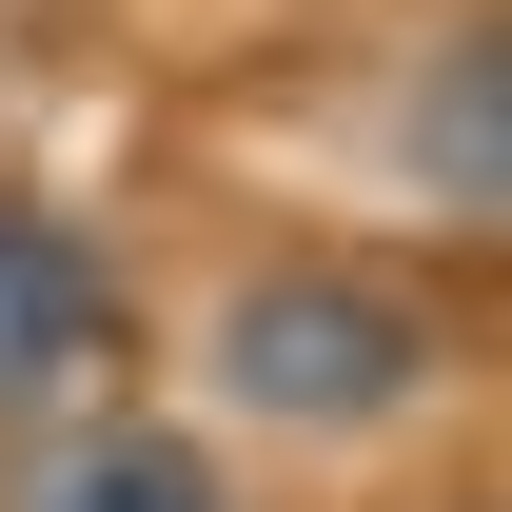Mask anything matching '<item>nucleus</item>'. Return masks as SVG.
Instances as JSON below:
<instances>
[{
	"instance_id": "1",
	"label": "nucleus",
	"mask_w": 512,
	"mask_h": 512,
	"mask_svg": "<svg viewBox=\"0 0 512 512\" xmlns=\"http://www.w3.org/2000/svg\"><path fill=\"white\" fill-rule=\"evenodd\" d=\"M197 375L237 394L256 434H394V414L453 375V316L394 276V256H276V276L217 296Z\"/></svg>"
},
{
	"instance_id": "4",
	"label": "nucleus",
	"mask_w": 512,
	"mask_h": 512,
	"mask_svg": "<svg viewBox=\"0 0 512 512\" xmlns=\"http://www.w3.org/2000/svg\"><path fill=\"white\" fill-rule=\"evenodd\" d=\"M414 197H434L453 237L512 217V40L493 20H453L434 60H414Z\"/></svg>"
},
{
	"instance_id": "3",
	"label": "nucleus",
	"mask_w": 512,
	"mask_h": 512,
	"mask_svg": "<svg viewBox=\"0 0 512 512\" xmlns=\"http://www.w3.org/2000/svg\"><path fill=\"white\" fill-rule=\"evenodd\" d=\"M0 512H237V473L197 434H158V414H20L0 434Z\"/></svg>"
},
{
	"instance_id": "5",
	"label": "nucleus",
	"mask_w": 512,
	"mask_h": 512,
	"mask_svg": "<svg viewBox=\"0 0 512 512\" xmlns=\"http://www.w3.org/2000/svg\"><path fill=\"white\" fill-rule=\"evenodd\" d=\"M453 512H493V493H453Z\"/></svg>"
},
{
	"instance_id": "2",
	"label": "nucleus",
	"mask_w": 512,
	"mask_h": 512,
	"mask_svg": "<svg viewBox=\"0 0 512 512\" xmlns=\"http://www.w3.org/2000/svg\"><path fill=\"white\" fill-rule=\"evenodd\" d=\"M119 355H138V276L79 237L40 178H0V434L119 394Z\"/></svg>"
}]
</instances>
